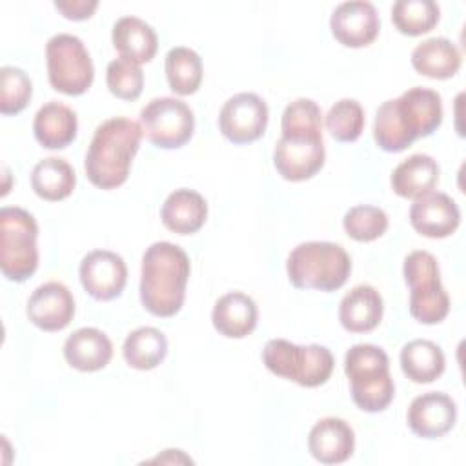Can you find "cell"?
I'll return each instance as SVG.
<instances>
[{
	"label": "cell",
	"mask_w": 466,
	"mask_h": 466,
	"mask_svg": "<svg viewBox=\"0 0 466 466\" xmlns=\"http://www.w3.org/2000/svg\"><path fill=\"white\" fill-rule=\"evenodd\" d=\"M442 122L441 95L428 87H411L386 100L375 115L373 138L388 153H399L417 138L431 135Z\"/></svg>",
	"instance_id": "cell-1"
},
{
	"label": "cell",
	"mask_w": 466,
	"mask_h": 466,
	"mask_svg": "<svg viewBox=\"0 0 466 466\" xmlns=\"http://www.w3.org/2000/svg\"><path fill=\"white\" fill-rule=\"evenodd\" d=\"M189 279L186 251L171 242L151 244L142 257L140 300L157 317H173L180 311Z\"/></svg>",
	"instance_id": "cell-2"
},
{
	"label": "cell",
	"mask_w": 466,
	"mask_h": 466,
	"mask_svg": "<svg viewBox=\"0 0 466 466\" xmlns=\"http://www.w3.org/2000/svg\"><path fill=\"white\" fill-rule=\"evenodd\" d=\"M142 140L138 122L126 116L104 120L91 138L86 153V175L100 189H115L127 180L133 157Z\"/></svg>",
	"instance_id": "cell-3"
},
{
	"label": "cell",
	"mask_w": 466,
	"mask_h": 466,
	"mask_svg": "<svg viewBox=\"0 0 466 466\" xmlns=\"http://www.w3.org/2000/svg\"><path fill=\"white\" fill-rule=\"evenodd\" d=\"M286 271L295 288L335 291L348 280L351 258L339 244L311 240L291 249Z\"/></svg>",
	"instance_id": "cell-4"
},
{
	"label": "cell",
	"mask_w": 466,
	"mask_h": 466,
	"mask_svg": "<svg viewBox=\"0 0 466 466\" xmlns=\"http://www.w3.org/2000/svg\"><path fill=\"white\" fill-rule=\"evenodd\" d=\"M344 371L351 384V399L362 411H382L393 400L395 384L382 348L375 344L351 346L344 357Z\"/></svg>",
	"instance_id": "cell-5"
},
{
	"label": "cell",
	"mask_w": 466,
	"mask_h": 466,
	"mask_svg": "<svg viewBox=\"0 0 466 466\" xmlns=\"http://www.w3.org/2000/svg\"><path fill=\"white\" fill-rule=\"evenodd\" d=\"M262 362L277 377L295 380L304 388L324 384L335 366L333 355L326 346H297L286 339H271L262 350Z\"/></svg>",
	"instance_id": "cell-6"
},
{
	"label": "cell",
	"mask_w": 466,
	"mask_h": 466,
	"mask_svg": "<svg viewBox=\"0 0 466 466\" xmlns=\"http://www.w3.org/2000/svg\"><path fill=\"white\" fill-rule=\"evenodd\" d=\"M38 226L22 208L0 209V269L15 282L27 280L38 266Z\"/></svg>",
	"instance_id": "cell-7"
},
{
	"label": "cell",
	"mask_w": 466,
	"mask_h": 466,
	"mask_svg": "<svg viewBox=\"0 0 466 466\" xmlns=\"http://www.w3.org/2000/svg\"><path fill=\"white\" fill-rule=\"evenodd\" d=\"M404 280L410 286V313L422 324H437L450 311V297L441 284L437 258L428 251H411L404 258Z\"/></svg>",
	"instance_id": "cell-8"
},
{
	"label": "cell",
	"mask_w": 466,
	"mask_h": 466,
	"mask_svg": "<svg viewBox=\"0 0 466 466\" xmlns=\"http://www.w3.org/2000/svg\"><path fill=\"white\" fill-rule=\"evenodd\" d=\"M47 76L53 89L64 95H82L89 89L95 67L84 42L67 33L55 35L46 46Z\"/></svg>",
	"instance_id": "cell-9"
},
{
	"label": "cell",
	"mask_w": 466,
	"mask_h": 466,
	"mask_svg": "<svg viewBox=\"0 0 466 466\" xmlns=\"http://www.w3.org/2000/svg\"><path fill=\"white\" fill-rule=\"evenodd\" d=\"M140 127L157 147L177 149L193 137L195 116L186 102L173 96H160L142 107Z\"/></svg>",
	"instance_id": "cell-10"
},
{
	"label": "cell",
	"mask_w": 466,
	"mask_h": 466,
	"mask_svg": "<svg viewBox=\"0 0 466 466\" xmlns=\"http://www.w3.org/2000/svg\"><path fill=\"white\" fill-rule=\"evenodd\" d=\"M322 129H286L275 144L273 164L291 182L311 178L324 166Z\"/></svg>",
	"instance_id": "cell-11"
},
{
	"label": "cell",
	"mask_w": 466,
	"mask_h": 466,
	"mask_svg": "<svg viewBox=\"0 0 466 466\" xmlns=\"http://www.w3.org/2000/svg\"><path fill=\"white\" fill-rule=\"evenodd\" d=\"M268 106L255 93H238L226 100L218 115L222 135L233 144L258 140L268 126Z\"/></svg>",
	"instance_id": "cell-12"
},
{
	"label": "cell",
	"mask_w": 466,
	"mask_h": 466,
	"mask_svg": "<svg viewBox=\"0 0 466 466\" xmlns=\"http://www.w3.org/2000/svg\"><path fill=\"white\" fill-rule=\"evenodd\" d=\"M80 282L96 300L118 297L127 280V268L120 255L107 249H95L80 262Z\"/></svg>",
	"instance_id": "cell-13"
},
{
	"label": "cell",
	"mask_w": 466,
	"mask_h": 466,
	"mask_svg": "<svg viewBox=\"0 0 466 466\" xmlns=\"http://www.w3.org/2000/svg\"><path fill=\"white\" fill-rule=\"evenodd\" d=\"M331 35L346 47L370 46L380 29L377 9L366 0H350L335 7L329 18Z\"/></svg>",
	"instance_id": "cell-14"
},
{
	"label": "cell",
	"mask_w": 466,
	"mask_h": 466,
	"mask_svg": "<svg viewBox=\"0 0 466 466\" xmlns=\"http://www.w3.org/2000/svg\"><path fill=\"white\" fill-rule=\"evenodd\" d=\"M410 222L415 231L430 238L450 237L461 222L459 206L451 197L441 191H430L417 197L410 209Z\"/></svg>",
	"instance_id": "cell-15"
},
{
	"label": "cell",
	"mask_w": 466,
	"mask_h": 466,
	"mask_svg": "<svg viewBox=\"0 0 466 466\" xmlns=\"http://www.w3.org/2000/svg\"><path fill=\"white\" fill-rule=\"evenodd\" d=\"M408 426L422 439L446 435L457 420V404L441 391H428L415 397L408 408Z\"/></svg>",
	"instance_id": "cell-16"
},
{
	"label": "cell",
	"mask_w": 466,
	"mask_h": 466,
	"mask_svg": "<svg viewBox=\"0 0 466 466\" xmlns=\"http://www.w3.org/2000/svg\"><path fill=\"white\" fill-rule=\"evenodd\" d=\"M75 315V300L62 282L38 286L27 300L29 320L44 331H60L69 326Z\"/></svg>",
	"instance_id": "cell-17"
},
{
	"label": "cell",
	"mask_w": 466,
	"mask_h": 466,
	"mask_svg": "<svg viewBox=\"0 0 466 466\" xmlns=\"http://www.w3.org/2000/svg\"><path fill=\"white\" fill-rule=\"evenodd\" d=\"M309 453L322 464H340L355 450V433L351 426L337 417L320 419L308 435Z\"/></svg>",
	"instance_id": "cell-18"
},
{
	"label": "cell",
	"mask_w": 466,
	"mask_h": 466,
	"mask_svg": "<svg viewBox=\"0 0 466 466\" xmlns=\"http://www.w3.org/2000/svg\"><path fill=\"white\" fill-rule=\"evenodd\" d=\"M64 357L67 364L78 371H98L109 364L113 344L104 331L80 328L66 339Z\"/></svg>",
	"instance_id": "cell-19"
},
{
	"label": "cell",
	"mask_w": 466,
	"mask_h": 466,
	"mask_svg": "<svg viewBox=\"0 0 466 466\" xmlns=\"http://www.w3.org/2000/svg\"><path fill=\"white\" fill-rule=\"evenodd\" d=\"M382 297L368 284H359L350 289L339 306V320L351 333H366L379 326L382 319Z\"/></svg>",
	"instance_id": "cell-20"
},
{
	"label": "cell",
	"mask_w": 466,
	"mask_h": 466,
	"mask_svg": "<svg viewBox=\"0 0 466 466\" xmlns=\"http://www.w3.org/2000/svg\"><path fill=\"white\" fill-rule=\"evenodd\" d=\"M258 319L257 304L242 291L222 295L213 308L211 320L215 329L228 339H242L249 335Z\"/></svg>",
	"instance_id": "cell-21"
},
{
	"label": "cell",
	"mask_w": 466,
	"mask_h": 466,
	"mask_svg": "<svg viewBox=\"0 0 466 466\" xmlns=\"http://www.w3.org/2000/svg\"><path fill=\"white\" fill-rule=\"evenodd\" d=\"M208 217L206 198L193 189H175L162 204L160 218L169 231L189 235L198 231Z\"/></svg>",
	"instance_id": "cell-22"
},
{
	"label": "cell",
	"mask_w": 466,
	"mask_h": 466,
	"mask_svg": "<svg viewBox=\"0 0 466 466\" xmlns=\"http://www.w3.org/2000/svg\"><path fill=\"white\" fill-rule=\"evenodd\" d=\"M111 40L122 58H127L138 66L149 62L158 47L155 29L137 16L118 18L113 25Z\"/></svg>",
	"instance_id": "cell-23"
},
{
	"label": "cell",
	"mask_w": 466,
	"mask_h": 466,
	"mask_svg": "<svg viewBox=\"0 0 466 466\" xmlns=\"http://www.w3.org/2000/svg\"><path fill=\"white\" fill-rule=\"evenodd\" d=\"M76 113L66 104L51 100L35 115V137L47 149H62L69 146L76 137Z\"/></svg>",
	"instance_id": "cell-24"
},
{
	"label": "cell",
	"mask_w": 466,
	"mask_h": 466,
	"mask_svg": "<svg viewBox=\"0 0 466 466\" xmlns=\"http://www.w3.org/2000/svg\"><path fill=\"white\" fill-rule=\"evenodd\" d=\"M461 60L462 58L457 46L442 36L428 38L417 44L411 51L413 69L435 80L451 78L459 71Z\"/></svg>",
	"instance_id": "cell-25"
},
{
	"label": "cell",
	"mask_w": 466,
	"mask_h": 466,
	"mask_svg": "<svg viewBox=\"0 0 466 466\" xmlns=\"http://www.w3.org/2000/svg\"><path fill=\"white\" fill-rule=\"evenodd\" d=\"M437 180V160L426 153H415L408 157L391 173V187L402 198H417L430 193Z\"/></svg>",
	"instance_id": "cell-26"
},
{
	"label": "cell",
	"mask_w": 466,
	"mask_h": 466,
	"mask_svg": "<svg viewBox=\"0 0 466 466\" xmlns=\"http://www.w3.org/2000/svg\"><path fill=\"white\" fill-rule=\"evenodd\" d=\"M444 366L446 359L442 350L428 339L410 340L400 350V368L404 375L417 384L433 382L442 375Z\"/></svg>",
	"instance_id": "cell-27"
},
{
	"label": "cell",
	"mask_w": 466,
	"mask_h": 466,
	"mask_svg": "<svg viewBox=\"0 0 466 466\" xmlns=\"http://www.w3.org/2000/svg\"><path fill=\"white\" fill-rule=\"evenodd\" d=\"M76 177L67 160L49 157L40 160L31 173L33 191L44 200H62L75 189Z\"/></svg>",
	"instance_id": "cell-28"
},
{
	"label": "cell",
	"mask_w": 466,
	"mask_h": 466,
	"mask_svg": "<svg viewBox=\"0 0 466 466\" xmlns=\"http://www.w3.org/2000/svg\"><path fill=\"white\" fill-rule=\"evenodd\" d=\"M167 353V339L166 335L153 328L142 326L133 329L122 346V355L126 362L135 370H153L157 368Z\"/></svg>",
	"instance_id": "cell-29"
},
{
	"label": "cell",
	"mask_w": 466,
	"mask_h": 466,
	"mask_svg": "<svg viewBox=\"0 0 466 466\" xmlns=\"http://www.w3.org/2000/svg\"><path fill=\"white\" fill-rule=\"evenodd\" d=\"M166 76L173 93L182 96L195 93L202 82L200 56L184 46L171 47L166 55Z\"/></svg>",
	"instance_id": "cell-30"
},
{
	"label": "cell",
	"mask_w": 466,
	"mask_h": 466,
	"mask_svg": "<svg viewBox=\"0 0 466 466\" xmlns=\"http://www.w3.org/2000/svg\"><path fill=\"white\" fill-rule=\"evenodd\" d=\"M441 9L433 0H399L391 7L395 27L408 36L431 31L439 22Z\"/></svg>",
	"instance_id": "cell-31"
},
{
	"label": "cell",
	"mask_w": 466,
	"mask_h": 466,
	"mask_svg": "<svg viewBox=\"0 0 466 466\" xmlns=\"http://www.w3.org/2000/svg\"><path fill=\"white\" fill-rule=\"evenodd\" d=\"M326 127L339 142H353L364 129V109L353 98L335 102L326 115Z\"/></svg>",
	"instance_id": "cell-32"
},
{
	"label": "cell",
	"mask_w": 466,
	"mask_h": 466,
	"mask_svg": "<svg viewBox=\"0 0 466 466\" xmlns=\"http://www.w3.org/2000/svg\"><path fill=\"white\" fill-rule=\"evenodd\" d=\"M348 237L359 242H371L388 229V215L377 206H355L342 218Z\"/></svg>",
	"instance_id": "cell-33"
},
{
	"label": "cell",
	"mask_w": 466,
	"mask_h": 466,
	"mask_svg": "<svg viewBox=\"0 0 466 466\" xmlns=\"http://www.w3.org/2000/svg\"><path fill=\"white\" fill-rule=\"evenodd\" d=\"M33 93L29 76L15 66H4L0 69V113L16 115L20 113Z\"/></svg>",
	"instance_id": "cell-34"
},
{
	"label": "cell",
	"mask_w": 466,
	"mask_h": 466,
	"mask_svg": "<svg viewBox=\"0 0 466 466\" xmlns=\"http://www.w3.org/2000/svg\"><path fill=\"white\" fill-rule=\"evenodd\" d=\"M106 82L109 91L122 100H135L144 87V73L138 64L127 58L111 60L106 69Z\"/></svg>",
	"instance_id": "cell-35"
},
{
	"label": "cell",
	"mask_w": 466,
	"mask_h": 466,
	"mask_svg": "<svg viewBox=\"0 0 466 466\" xmlns=\"http://www.w3.org/2000/svg\"><path fill=\"white\" fill-rule=\"evenodd\" d=\"M282 129H322V113L315 100L297 98L282 113Z\"/></svg>",
	"instance_id": "cell-36"
},
{
	"label": "cell",
	"mask_w": 466,
	"mask_h": 466,
	"mask_svg": "<svg viewBox=\"0 0 466 466\" xmlns=\"http://www.w3.org/2000/svg\"><path fill=\"white\" fill-rule=\"evenodd\" d=\"M96 0H56L55 7L69 20H86L96 9Z\"/></svg>",
	"instance_id": "cell-37"
}]
</instances>
